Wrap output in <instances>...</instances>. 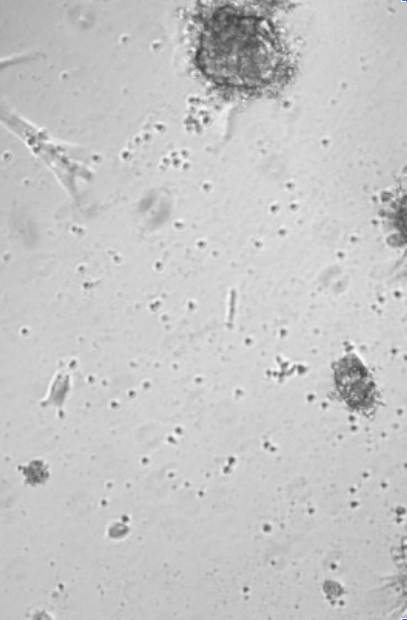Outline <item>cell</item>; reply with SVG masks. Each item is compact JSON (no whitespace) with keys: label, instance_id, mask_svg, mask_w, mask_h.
Segmentation results:
<instances>
[{"label":"cell","instance_id":"6da1fadb","mask_svg":"<svg viewBox=\"0 0 407 620\" xmlns=\"http://www.w3.org/2000/svg\"><path fill=\"white\" fill-rule=\"evenodd\" d=\"M196 63L213 83L246 95L284 85L292 60L275 25L231 3L211 9L202 22Z\"/></svg>","mask_w":407,"mask_h":620},{"label":"cell","instance_id":"7a4b0ae2","mask_svg":"<svg viewBox=\"0 0 407 620\" xmlns=\"http://www.w3.org/2000/svg\"><path fill=\"white\" fill-rule=\"evenodd\" d=\"M393 216L396 228L407 243V193L398 200Z\"/></svg>","mask_w":407,"mask_h":620}]
</instances>
